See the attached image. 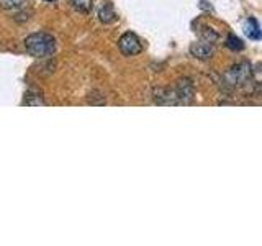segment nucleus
<instances>
[{"instance_id":"obj_1","label":"nucleus","mask_w":262,"mask_h":246,"mask_svg":"<svg viewBox=\"0 0 262 246\" xmlns=\"http://www.w3.org/2000/svg\"><path fill=\"white\" fill-rule=\"evenodd\" d=\"M25 49L33 57H43L53 56L56 51V39L49 33H31L30 36L25 38Z\"/></svg>"},{"instance_id":"obj_2","label":"nucleus","mask_w":262,"mask_h":246,"mask_svg":"<svg viewBox=\"0 0 262 246\" xmlns=\"http://www.w3.org/2000/svg\"><path fill=\"white\" fill-rule=\"evenodd\" d=\"M251 77H252V68H251V64L246 63V61L233 66V68L229 69L226 72V76H225L226 82L231 87L248 84V82L251 80Z\"/></svg>"},{"instance_id":"obj_3","label":"nucleus","mask_w":262,"mask_h":246,"mask_svg":"<svg viewBox=\"0 0 262 246\" xmlns=\"http://www.w3.org/2000/svg\"><path fill=\"white\" fill-rule=\"evenodd\" d=\"M118 48L125 56H136L143 51V43L135 33L126 31L125 35H121V38L118 39Z\"/></svg>"},{"instance_id":"obj_4","label":"nucleus","mask_w":262,"mask_h":246,"mask_svg":"<svg viewBox=\"0 0 262 246\" xmlns=\"http://www.w3.org/2000/svg\"><path fill=\"white\" fill-rule=\"evenodd\" d=\"M174 92L177 97V102L179 104H192L193 98H195V87H193V82L190 79H179L177 80V86L174 87Z\"/></svg>"},{"instance_id":"obj_5","label":"nucleus","mask_w":262,"mask_h":246,"mask_svg":"<svg viewBox=\"0 0 262 246\" xmlns=\"http://www.w3.org/2000/svg\"><path fill=\"white\" fill-rule=\"evenodd\" d=\"M190 54L196 57V59L207 61L215 54V48H213V45L208 43V41H196V43L190 45Z\"/></svg>"},{"instance_id":"obj_6","label":"nucleus","mask_w":262,"mask_h":246,"mask_svg":"<svg viewBox=\"0 0 262 246\" xmlns=\"http://www.w3.org/2000/svg\"><path fill=\"white\" fill-rule=\"evenodd\" d=\"M154 100L159 105H176V104H179L174 89H167V87L166 89H162V87L156 89L154 90Z\"/></svg>"},{"instance_id":"obj_7","label":"nucleus","mask_w":262,"mask_h":246,"mask_svg":"<svg viewBox=\"0 0 262 246\" xmlns=\"http://www.w3.org/2000/svg\"><path fill=\"white\" fill-rule=\"evenodd\" d=\"M98 18H100L102 23H113L117 20V12H115V8L110 2H106L100 7V10H98Z\"/></svg>"},{"instance_id":"obj_8","label":"nucleus","mask_w":262,"mask_h":246,"mask_svg":"<svg viewBox=\"0 0 262 246\" xmlns=\"http://www.w3.org/2000/svg\"><path fill=\"white\" fill-rule=\"evenodd\" d=\"M244 33L249 36V39H260V27L256 18H249L244 23Z\"/></svg>"},{"instance_id":"obj_9","label":"nucleus","mask_w":262,"mask_h":246,"mask_svg":"<svg viewBox=\"0 0 262 246\" xmlns=\"http://www.w3.org/2000/svg\"><path fill=\"white\" fill-rule=\"evenodd\" d=\"M226 48L231 49V51H243L244 49V43L241 38H237L234 33H229L226 38Z\"/></svg>"},{"instance_id":"obj_10","label":"nucleus","mask_w":262,"mask_h":246,"mask_svg":"<svg viewBox=\"0 0 262 246\" xmlns=\"http://www.w3.org/2000/svg\"><path fill=\"white\" fill-rule=\"evenodd\" d=\"M28 4V0H0V8L4 10H20Z\"/></svg>"},{"instance_id":"obj_11","label":"nucleus","mask_w":262,"mask_h":246,"mask_svg":"<svg viewBox=\"0 0 262 246\" xmlns=\"http://www.w3.org/2000/svg\"><path fill=\"white\" fill-rule=\"evenodd\" d=\"M92 4L94 0H71V5L82 13H89L90 8H92Z\"/></svg>"}]
</instances>
